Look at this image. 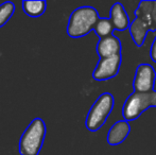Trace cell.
<instances>
[{
  "label": "cell",
  "instance_id": "cell-1",
  "mask_svg": "<svg viewBox=\"0 0 156 155\" xmlns=\"http://www.w3.org/2000/svg\"><path fill=\"white\" fill-rule=\"evenodd\" d=\"M129 33L137 47H141L150 31H156V1L142 0L135 11V19L129 25Z\"/></svg>",
  "mask_w": 156,
  "mask_h": 155
},
{
  "label": "cell",
  "instance_id": "cell-2",
  "mask_svg": "<svg viewBox=\"0 0 156 155\" xmlns=\"http://www.w3.org/2000/svg\"><path fill=\"white\" fill-rule=\"evenodd\" d=\"M100 18L99 13L93 6L84 5L76 9L68 19V36L72 38L84 37L91 30H94V27Z\"/></svg>",
  "mask_w": 156,
  "mask_h": 155
},
{
  "label": "cell",
  "instance_id": "cell-3",
  "mask_svg": "<svg viewBox=\"0 0 156 155\" xmlns=\"http://www.w3.org/2000/svg\"><path fill=\"white\" fill-rule=\"evenodd\" d=\"M46 123L41 118H35L29 123L19 140L20 155H38L45 141Z\"/></svg>",
  "mask_w": 156,
  "mask_h": 155
},
{
  "label": "cell",
  "instance_id": "cell-4",
  "mask_svg": "<svg viewBox=\"0 0 156 155\" xmlns=\"http://www.w3.org/2000/svg\"><path fill=\"white\" fill-rule=\"evenodd\" d=\"M115 106V98L112 93H104L98 97L89 110L85 120V126L90 132H97L100 130L107 118L113 112Z\"/></svg>",
  "mask_w": 156,
  "mask_h": 155
},
{
  "label": "cell",
  "instance_id": "cell-5",
  "mask_svg": "<svg viewBox=\"0 0 156 155\" xmlns=\"http://www.w3.org/2000/svg\"><path fill=\"white\" fill-rule=\"evenodd\" d=\"M150 107H156V90L149 93L134 91L126 98L122 107V116L127 122L134 121Z\"/></svg>",
  "mask_w": 156,
  "mask_h": 155
},
{
  "label": "cell",
  "instance_id": "cell-6",
  "mask_svg": "<svg viewBox=\"0 0 156 155\" xmlns=\"http://www.w3.org/2000/svg\"><path fill=\"white\" fill-rule=\"evenodd\" d=\"M155 80L156 71L150 64L142 63V64L138 65L133 81L134 91L149 93V91L154 90Z\"/></svg>",
  "mask_w": 156,
  "mask_h": 155
},
{
  "label": "cell",
  "instance_id": "cell-7",
  "mask_svg": "<svg viewBox=\"0 0 156 155\" xmlns=\"http://www.w3.org/2000/svg\"><path fill=\"white\" fill-rule=\"evenodd\" d=\"M121 62L122 54L100 58L93 72V79L96 81H106L115 78L119 73Z\"/></svg>",
  "mask_w": 156,
  "mask_h": 155
},
{
  "label": "cell",
  "instance_id": "cell-8",
  "mask_svg": "<svg viewBox=\"0 0 156 155\" xmlns=\"http://www.w3.org/2000/svg\"><path fill=\"white\" fill-rule=\"evenodd\" d=\"M121 41L114 34L107 36V37L100 38L98 41V45H97V52H98L100 58L118 55V54H121Z\"/></svg>",
  "mask_w": 156,
  "mask_h": 155
},
{
  "label": "cell",
  "instance_id": "cell-9",
  "mask_svg": "<svg viewBox=\"0 0 156 155\" xmlns=\"http://www.w3.org/2000/svg\"><path fill=\"white\" fill-rule=\"evenodd\" d=\"M131 133V125L126 120H119L112 125L107 133V143L109 146H118L122 143Z\"/></svg>",
  "mask_w": 156,
  "mask_h": 155
},
{
  "label": "cell",
  "instance_id": "cell-10",
  "mask_svg": "<svg viewBox=\"0 0 156 155\" xmlns=\"http://www.w3.org/2000/svg\"><path fill=\"white\" fill-rule=\"evenodd\" d=\"M109 19L114 26V29L118 31H124L129 29V18L125 11L124 6L120 2H116L113 4L109 12Z\"/></svg>",
  "mask_w": 156,
  "mask_h": 155
},
{
  "label": "cell",
  "instance_id": "cell-11",
  "mask_svg": "<svg viewBox=\"0 0 156 155\" xmlns=\"http://www.w3.org/2000/svg\"><path fill=\"white\" fill-rule=\"evenodd\" d=\"M23 10L26 15L32 18H37L41 17L45 13L47 9V2L44 0H38V1H23L21 2Z\"/></svg>",
  "mask_w": 156,
  "mask_h": 155
},
{
  "label": "cell",
  "instance_id": "cell-12",
  "mask_svg": "<svg viewBox=\"0 0 156 155\" xmlns=\"http://www.w3.org/2000/svg\"><path fill=\"white\" fill-rule=\"evenodd\" d=\"M94 31L100 38H104L109 35H113L115 29H114V26L109 18H100L97 23Z\"/></svg>",
  "mask_w": 156,
  "mask_h": 155
},
{
  "label": "cell",
  "instance_id": "cell-13",
  "mask_svg": "<svg viewBox=\"0 0 156 155\" xmlns=\"http://www.w3.org/2000/svg\"><path fill=\"white\" fill-rule=\"evenodd\" d=\"M15 12V4L12 1H6L0 4V28H2L13 16Z\"/></svg>",
  "mask_w": 156,
  "mask_h": 155
},
{
  "label": "cell",
  "instance_id": "cell-14",
  "mask_svg": "<svg viewBox=\"0 0 156 155\" xmlns=\"http://www.w3.org/2000/svg\"><path fill=\"white\" fill-rule=\"evenodd\" d=\"M150 58L153 62L156 63V36H155L154 41H153L152 45H151V48H150Z\"/></svg>",
  "mask_w": 156,
  "mask_h": 155
}]
</instances>
